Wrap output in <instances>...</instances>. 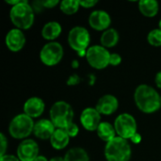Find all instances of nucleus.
<instances>
[{
	"instance_id": "15",
	"label": "nucleus",
	"mask_w": 161,
	"mask_h": 161,
	"mask_svg": "<svg viewBox=\"0 0 161 161\" xmlns=\"http://www.w3.org/2000/svg\"><path fill=\"white\" fill-rule=\"evenodd\" d=\"M44 108H45V104L43 100L36 96L28 98L25 102L24 107H23L24 113L32 119L40 117L43 113Z\"/></svg>"
},
{
	"instance_id": "3",
	"label": "nucleus",
	"mask_w": 161,
	"mask_h": 161,
	"mask_svg": "<svg viewBox=\"0 0 161 161\" xmlns=\"http://www.w3.org/2000/svg\"><path fill=\"white\" fill-rule=\"evenodd\" d=\"M131 155V146L127 140L118 136L105 146V158L107 161H129Z\"/></svg>"
},
{
	"instance_id": "9",
	"label": "nucleus",
	"mask_w": 161,
	"mask_h": 161,
	"mask_svg": "<svg viewBox=\"0 0 161 161\" xmlns=\"http://www.w3.org/2000/svg\"><path fill=\"white\" fill-rule=\"evenodd\" d=\"M63 54L64 50L59 42H49L42 47L40 59L46 66H55L61 61Z\"/></svg>"
},
{
	"instance_id": "16",
	"label": "nucleus",
	"mask_w": 161,
	"mask_h": 161,
	"mask_svg": "<svg viewBox=\"0 0 161 161\" xmlns=\"http://www.w3.org/2000/svg\"><path fill=\"white\" fill-rule=\"evenodd\" d=\"M56 129L50 119H42L35 123L33 134L40 140H50Z\"/></svg>"
},
{
	"instance_id": "36",
	"label": "nucleus",
	"mask_w": 161,
	"mask_h": 161,
	"mask_svg": "<svg viewBox=\"0 0 161 161\" xmlns=\"http://www.w3.org/2000/svg\"><path fill=\"white\" fill-rule=\"evenodd\" d=\"M34 161H49L47 160V158H45V157H43V156H39Z\"/></svg>"
},
{
	"instance_id": "28",
	"label": "nucleus",
	"mask_w": 161,
	"mask_h": 161,
	"mask_svg": "<svg viewBox=\"0 0 161 161\" xmlns=\"http://www.w3.org/2000/svg\"><path fill=\"white\" fill-rule=\"evenodd\" d=\"M121 62H122L121 55H119L117 53H110L109 65H111V66H118Z\"/></svg>"
},
{
	"instance_id": "27",
	"label": "nucleus",
	"mask_w": 161,
	"mask_h": 161,
	"mask_svg": "<svg viewBox=\"0 0 161 161\" xmlns=\"http://www.w3.org/2000/svg\"><path fill=\"white\" fill-rule=\"evenodd\" d=\"M8 149V140L4 133L0 134V157L5 156Z\"/></svg>"
},
{
	"instance_id": "21",
	"label": "nucleus",
	"mask_w": 161,
	"mask_h": 161,
	"mask_svg": "<svg viewBox=\"0 0 161 161\" xmlns=\"http://www.w3.org/2000/svg\"><path fill=\"white\" fill-rule=\"evenodd\" d=\"M119 33L115 28H108L105 30L101 35V45L105 48H111L114 47L119 42Z\"/></svg>"
},
{
	"instance_id": "6",
	"label": "nucleus",
	"mask_w": 161,
	"mask_h": 161,
	"mask_svg": "<svg viewBox=\"0 0 161 161\" xmlns=\"http://www.w3.org/2000/svg\"><path fill=\"white\" fill-rule=\"evenodd\" d=\"M91 42V35L87 28L76 25L74 26L68 34V43L70 47L76 51L80 57L86 56Z\"/></svg>"
},
{
	"instance_id": "1",
	"label": "nucleus",
	"mask_w": 161,
	"mask_h": 161,
	"mask_svg": "<svg viewBox=\"0 0 161 161\" xmlns=\"http://www.w3.org/2000/svg\"><path fill=\"white\" fill-rule=\"evenodd\" d=\"M134 101L137 108L143 113H154L161 108L160 95L151 86L139 85L134 92Z\"/></svg>"
},
{
	"instance_id": "32",
	"label": "nucleus",
	"mask_w": 161,
	"mask_h": 161,
	"mask_svg": "<svg viewBox=\"0 0 161 161\" xmlns=\"http://www.w3.org/2000/svg\"><path fill=\"white\" fill-rule=\"evenodd\" d=\"M142 136H141L140 133H136V134L130 139V141H131L133 143H135V144H139V143L142 142Z\"/></svg>"
},
{
	"instance_id": "11",
	"label": "nucleus",
	"mask_w": 161,
	"mask_h": 161,
	"mask_svg": "<svg viewBox=\"0 0 161 161\" xmlns=\"http://www.w3.org/2000/svg\"><path fill=\"white\" fill-rule=\"evenodd\" d=\"M80 123L87 131H96L101 122V114L96 108H86L80 114Z\"/></svg>"
},
{
	"instance_id": "26",
	"label": "nucleus",
	"mask_w": 161,
	"mask_h": 161,
	"mask_svg": "<svg viewBox=\"0 0 161 161\" xmlns=\"http://www.w3.org/2000/svg\"><path fill=\"white\" fill-rule=\"evenodd\" d=\"M65 131H66V133L69 135V137L70 138H75V137H76L77 135H78V133H79V127H78V125H76V124H75L74 122L73 123H71V124H69L65 128H63Z\"/></svg>"
},
{
	"instance_id": "7",
	"label": "nucleus",
	"mask_w": 161,
	"mask_h": 161,
	"mask_svg": "<svg viewBox=\"0 0 161 161\" xmlns=\"http://www.w3.org/2000/svg\"><path fill=\"white\" fill-rule=\"evenodd\" d=\"M88 63L96 70H103L109 65L110 53L102 45H92L86 52Z\"/></svg>"
},
{
	"instance_id": "38",
	"label": "nucleus",
	"mask_w": 161,
	"mask_h": 161,
	"mask_svg": "<svg viewBox=\"0 0 161 161\" xmlns=\"http://www.w3.org/2000/svg\"><path fill=\"white\" fill-rule=\"evenodd\" d=\"M158 28L161 30V20L159 21V23H158Z\"/></svg>"
},
{
	"instance_id": "39",
	"label": "nucleus",
	"mask_w": 161,
	"mask_h": 161,
	"mask_svg": "<svg viewBox=\"0 0 161 161\" xmlns=\"http://www.w3.org/2000/svg\"><path fill=\"white\" fill-rule=\"evenodd\" d=\"M160 106H161V96H160Z\"/></svg>"
},
{
	"instance_id": "10",
	"label": "nucleus",
	"mask_w": 161,
	"mask_h": 161,
	"mask_svg": "<svg viewBox=\"0 0 161 161\" xmlns=\"http://www.w3.org/2000/svg\"><path fill=\"white\" fill-rule=\"evenodd\" d=\"M39 156V145L35 141L25 139L19 143L17 157L20 161H34Z\"/></svg>"
},
{
	"instance_id": "37",
	"label": "nucleus",
	"mask_w": 161,
	"mask_h": 161,
	"mask_svg": "<svg viewBox=\"0 0 161 161\" xmlns=\"http://www.w3.org/2000/svg\"><path fill=\"white\" fill-rule=\"evenodd\" d=\"M72 66H73L74 68H77V67L79 66L78 61H77V60H73V62H72Z\"/></svg>"
},
{
	"instance_id": "31",
	"label": "nucleus",
	"mask_w": 161,
	"mask_h": 161,
	"mask_svg": "<svg viewBox=\"0 0 161 161\" xmlns=\"http://www.w3.org/2000/svg\"><path fill=\"white\" fill-rule=\"evenodd\" d=\"M0 161H20V159L18 158L17 156L6 154L5 156L0 157Z\"/></svg>"
},
{
	"instance_id": "20",
	"label": "nucleus",
	"mask_w": 161,
	"mask_h": 161,
	"mask_svg": "<svg viewBox=\"0 0 161 161\" xmlns=\"http://www.w3.org/2000/svg\"><path fill=\"white\" fill-rule=\"evenodd\" d=\"M139 9L143 16L152 18L158 14L159 5L156 0H142L139 2Z\"/></svg>"
},
{
	"instance_id": "35",
	"label": "nucleus",
	"mask_w": 161,
	"mask_h": 161,
	"mask_svg": "<svg viewBox=\"0 0 161 161\" xmlns=\"http://www.w3.org/2000/svg\"><path fill=\"white\" fill-rule=\"evenodd\" d=\"M49 161H65L64 158H61V157H55V158H52Z\"/></svg>"
},
{
	"instance_id": "19",
	"label": "nucleus",
	"mask_w": 161,
	"mask_h": 161,
	"mask_svg": "<svg viewBox=\"0 0 161 161\" xmlns=\"http://www.w3.org/2000/svg\"><path fill=\"white\" fill-rule=\"evenodd\" d=\"M96 132H97L98 137L107 143L117 137V133H116L114 125H111L108 122H102L99 125Z\"/></svg>"
},
{
	"instance_id": "23",
	"label": "nucleus",
	"mask_w": 161,
	"mask_h": 161,
	"mask_svg": "<svg viewBox=\"0 0 161 161\" xmlns=\"http://www.w3.org/2000/svg\"><path fill=\"white\" fill-rule=\"evenodd\" d=\"M80 8V3L78 0H63L59 4L60 10L66 15H72L77 12Z\"/></svg>"
},
{
	"instance_id": "24",
	"label": "nucleus",
	"mask_w": 161,
	"mask_h": 161,
	"mask_svg": "<svg viewBox=\"0 0 161 161\" xmlns=\"http://www.w3.org/2000/svg\"><path fill=\"white\" fill-rule=\"evenodd\" d=\"M60 2L58 0H46V1H35L32 3V8L35 10V12L42 11V8H52L56 6L59 5Z\"/></svg>"
},
{
	"instance_id": "2",
	"label": "nucleus",
	"mask_w": 161,
	"mask_h": 161,
	"mask_svg": "<svg viewBox=\"0 0 161 161\" xmlns=\"http://www.w3.org/2000/svg\"><path fill=\"white\" fill-rule=\"evenodd\" d=\"M9 18L16 28L26 30L34 24L35 10L27 0H22L18 5L11 7Z\"/></svg>"
},
{
	"instance_id": "5",
	"label": "nucleus",
	"mask_w": 161,
	"mask_h": 161,
	"mask_svg": "<svg viewBox=\"0 0 161 161\" xmlns=\"http://www.w3.org/2000/svg\"><path fill=\"white\" fill-rule=\"evenodd\" d=\"M35 123L25 113H20L12 118L8 125L9 135L17 140H25L33 133Z\"/></svg>"
},
{
	"instance_id": "12",
	"label": "nucleus",
	"mask_w": 161,
	"mask_h": 161,
	"mask_svg": "<svg viewBox=\"0 0 161 161\" xmlns=\"http://www.w3.org/2000/svg\"><path fill=\"white\" fill-rule=\"evenodd\" d=\"M111 23L110 15L102 9H95L89 16V25L92 28L98 31H105L109 28Z\"/></svg>"
},
{
	"instance_id": "17",
	"label": "nucleus",
	"mask_w": 161,
	"mask_h": 161,
	"mask_svg": "<svg viewBox=\"0 0 161 161\" xmlns=\"http://www.w3.org/2000/svg\"><path fill=\"white\" fill-rule=\"evenodd\" d=\"M62 27L57 21H50L46 23L42 28V36L44 40L49 42H55L57 38L61 34Z\"/></svg>"
},
{
	"instance_id": "25",
	"label": "nucleus",
	"mask_w": 161,
	"mask_h": 161,
	"mask_svg": "<svg viewBox=\"0 0 161 161\" xmlns=\"http://www.w3.org/2000/svg\"><path fill=\"white\" fill-rule=\"evenodd\" d=\"M147 41L150 45L154 47L161 46V30L159 28H155L151 30L147 35Z\"/></svg>"
},
{
	"instance_id": "33",
	"label": "nucleus",
	"mask_w": 161,
	"mask_h": 161,
	"mask_svg": "<svg viewBox=\"0 0 161 161\" xmlns=\"http://www.w3.org/2000/svg\"><path fill=\"white\" fill-rule=\"evenodd\" d=\"M155 83L157 85L158 88L161 89V71L158 72L157 75H156V77H155Z\"/></svg>"
},
{
	"instance_id": "29",
	"label": "nucleus",
	"mask_w": 161,
	"mask_h": 161,
	"mask_svg": "<svg viewBox=\"0 0 161 161\" xmlns=\"http://www.w3.org/2000/svg\"><path fill=\"white\" fill-rule=\"evenodd\" d=\"M79 3H80V7H83L85 8H90L97 5L98 1L97 0H84V1H79Z\"/></svg>"
},
{
	"instance_id": "4",
	"label": "nucleus",
	"mask_w": 161,
	"mask_h": 161,
	"mask_svg": "<svg viewBox=\"0 0 161 161\" xmlns=\"http://www.w3.org/2000/svg\"><path fill=\"white\" fill-rule=\"evenodd\" d=\"M49 116L56 128L63 129L69 124L73 123L74 110L69 103L65 101H58L51 107Z\"/></svg>"
},
{
	"instance_id": "14",
	"label": "nucleus",
	"mask_w": 161,
	"mask_h": 161,
	"mask_svg": "<svg viewBox=\"0 0 161 161\" xmlns=\"http://www.w3.org/2000/svg\"><path fill=\"white\" fill-rule=\"evenodd\" d=\"M119 101L112 94H105L103 95L96 104V109L100 112L101 115H111L118 109Z\"/></svg>"
},
{
	"instance_id": "8",
	"label": "nucleus",
	"mask_w": 161,
	"mask_h": 161,
	"mask_svg": "<svg viewBox=\"0 0 161 161\" xmlns=\"http://www.w3.org/2000/svg\"><path fill=\"white\" fill-rule=\"evenodd\" d=\"M114 127L118 137L130 140L137 132V122L134 116L129 113H122L114 121Z\"/></svg>"
},
{
	"instance_id": "13",
	"label": "nucleus",
	"mask_w": 161,
	"mask_h": 161,
	"mask_svg": "<svg viewBox=\"0 0 161 161\" xmlns=\"http://www.w3.org/2000/svg\"><path fill=\"white\" fill-rule=\"evenodd\" d=\"M25 36L23 30L19 28H12L10 29L5 38L6 46L12 52H19L22 50L25 44Z\"/></svg>"
},
{
	"instance_id": "34",
	"label": "nucleus",
	"mask_w": 161,
	"mask_h": 161,
	"mask_svg": "<svg viewBox=\"0 0 161 161\" xmlns=\"http://www.w3.org/2000/svg\"><path fill=\"white\" fill-rule=\"evenodd\" d=\"M21 1L22 0H6V3L8 4V5H10L11 7H14V6L18 5Z\"/></svg>"
},
{
	"instance_id": "22",
	"label": "nucleus",
	"mask_w": 161,
	"mask_h": 161,
	"mask_svg": "<svg viewBox=\"0 0 161 161\" xmlns=\"http://www.w3.org/2000/svg\"><path fill=\"white\" fill-rule=\"evenodd\" d=\"M65 161H90L87 151L81 147L71 148L64 156Z\"/></svg>"
},
{
	"instance_id": "18",
	"label": "nucleus",
	"mask_w": 161,
	"mask_h": 161,
	"mask_svg": "<svg viewBox=\"0 0 161 161\" xmlns=\"http://www.w3.org/2000/svg\"><path fill=\"white\" fill-rule=\"evenodd\" d=\"M70 139L71 138L69 137V135L66 133L64 129L57 128L49 141L53 148L57 150H62L67 147V145L69 144Z\"/></svg>"
},
{
	"instance_id": "30",
	"label": "nucleus",
	"mask_w": 161,
	"mask_h": 161,
	"mask_svg": "<svg viewBox=\"0 0 161 161\" xmlns=\"http://www.w3.org/2000/svg\"><path fill=\"white\" fill-rule=\"evenodd\" d=\"M79 82H80V77L77 75H72L67 79V85L68 86H75V85H78Z\"/></svg>"
}]
</instances>
